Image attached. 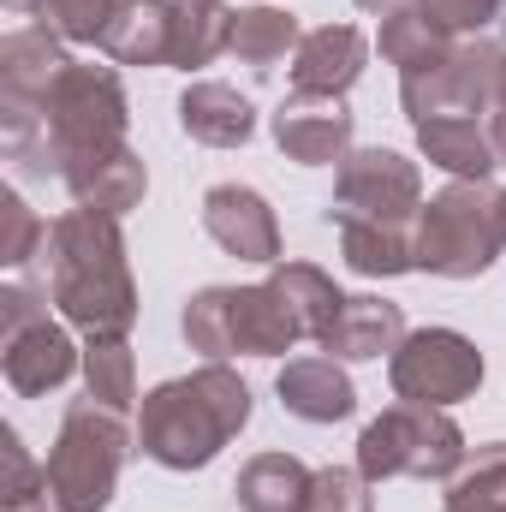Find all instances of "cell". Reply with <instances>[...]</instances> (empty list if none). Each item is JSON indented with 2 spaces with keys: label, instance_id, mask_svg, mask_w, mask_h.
<instances>
[{
  "label": "cell",
  "instance_id": "cell-12",
  "mask_svg": "<svg viewBox=\"0 0 506 512\" xmlns=\"http://www.w3.org/2000/svg\"><path fill=\"white\" fill-rule=\"evenodd\" d=\"M78 370H84V346H72L66 322H54L48 310L0 328V376L18 399H42V393L66 387Z\"/></svg>",
  "mask_w": 506,
  "mask_h": 512
},
{
  "label": "cell",
  "instance_id": "cell-21",
  "mask_svg": "<svg viewBox=\"0 0 506 512\" xmlns=\"http://www.w3.org/2000/svg\"><path fill=\"white\" fill-rule=\"evenodd\" d=\"M340 256L364 280H399L417 268V221H334Z\"/></svg>",
  "mask_w": 506,
  "mask_h": 512
},
{
  "label": "cell",
  "instance_id": "cell-32",
  "mask_svg": "<svg viewBox=\"0 0 506 512\" xmlns=\"http://www.w3.org/2000/svg\"><path fill=\"white\" fill-rule=\"evenodd\" d=\"M376 483L358 465H322L310 483V507L304 512H376Z\"/></svg>",
  "mask_w": 506,
  "mask_h": 512
},
{
  "label": "cell",
  "instance_id": "cell-20",
  "mask_svg": "<svg viewBox=\"0 0 506 512\" xmlns=\"http://www.w3.org/2000/svg\"><path fill=\"white\" fill-rule=\"evenodd\" d=\"M417 131V155L429 167H441L447 179H489L501 167L495 155V137H489V120L483 114H459V120H423Z\"/></svg>",
  "mask_w": 506,
  "mask_h": 512
},
{
  "label": "cell",
  "instance_id": "cell-33",
  "mask_svg": "<svg viewBox=\"0 0 506 512\" xmlns=\"http://www.w3.org/2000/svg\"><path fill=\"white\" fill-rule=\"evenodd\" d=\"M0 465H6L0 507H18V501H36V495H48V465H36V459H30V447H24V435H18L12 423L0 429Z\"/></svg>",
  "mask_w": 506,
  "mask_h": 512
},
{
  "label": "cell",
  "instance_id": "cell-34",
  "mask_svg": "<svg viewBox=\"0 0 506 512\" xmlns=\"http://www.w3.org/2000/svg\"><path fill=\"white\" fill-rule=\"evenodd\" d=\"M423 18H435L447 36H489L501 24L506 0H417Z\"/></svg>",
  "mask_w": 506,
  "mask_h": 512
},
{
  "label": "cell",
  "instance_id": "cell-28",
  "mask_svg": "<svg viewBox=\"0 0 506 512\" xmlns=\"http://www.w3.org/2000/svg\"><path fill=\"white\" fill-rule=\"evenodd\" d=\"M459 36H447L435 18H423V6H405V12H393V18H381V60L387 66H399V72H417V66H435L447 48H453Z\"/></svg>",
  "mask_w": 506,
  "mask_h": 512
},
{
  "label": "cell",
  "instance_id": "cell-8",
  "mask_svg": "<svg viewBox=\"0 0 506 512\" xmlns=\"http://www.w3.org/2000/svg\"><path fill=\"white\" fill-rule=\"evenodd\" d=\"M501 42L495 36H459L435 66L399 72V108L411 126L423 120H459V114H489L495 108V72H501Z\"/></svg>",
  "mask_w": 506,
  "mask_h": 512
},
{
  "label": "cell",
  "instance_id": "cell-16",
  "mask_svg": "<svg viewBox=\"0 0 506 512\" xmlns=\"http://www.w3.org/2000/svg\"><path fill=\"white\" fill-rule=\"evenodd\" d=\"M60 179H66L78 209H102L114 221H126L131 209H143V191H149V167H143V155L131 143L102 149V155H78Z\"/></svg>",
  "mask_w": 506,
  "mask_h": 512
},
{
  "label": "cell",
  "instance_id": "cell-9",
  "mask_svg": "<svg viewBox=\"0 0 506 512\" xmlns=\"http://www.w3.org/2000/svg\"><path fill=\"white\" fill-rule=\"evenodd\" d=\"M72 66L66 42L42 24L6 30L0 36V137H6V161H18L36 131H42V102L54 90V78Z\"/></svg>",
  "mask_w": 506,
  "mask_h": 512
},
{
  "label": "cell",
  "instance_id": "cell-23",
  "mask_svg": "<svg viewBox=\"0 0 506 512\" xmlns=\"http://www.w3.org/2000/svg\"><path fill=\"white\" fill-rule=\"evenodd\" d=\"M268 286L280 292V304H286V316L298 322V334L304 340H328V328H334V316H340V304H346V292L316 268V262H274L268 268Z\"/></svg>",
  "mask_w": 506,
  "mask_h": 512
},
{
  "label": "cell",
  "instance_id": "cell-37",
  "mask_svg": "<svg viewBox=\"0 0 506 512\" xmlns=\"http://www.w3.org/2000/svg\"><path fill=\"white\" fill-rule=\"evenodd\" d=\"M0 512H66L54 495H36V501H18V507H0Z\"/></svg>",
  "mask_w": 506,
  "mask_h": 512
},
{
  "label": "cell",
  "instance_id": "cell-35",
  "mask_svg": "<svg viewBox=\"0 0 506 512\" xmlns=\"http://www.w3.org/2000/svg\"><path fill=\"white\" fill-rule=\"evenodd\" d=\"M489 137H495V155L506 167V108H489Z\"/></svg>",
  "mask_w": 506,
  "mask_h": 512
},
{
  "label": "cell",
  "instance_id": "cell-27",
  "mask_svg": "<svg viewBox=\"0 0 506 512\" xmlns=\"http://www.w3.org/2000/svg\"><path fill=\"white\" fill-rule=\"evenodd\" d=\"M447 512H506V441H483L447 477Z\"/></svg>",
  "mask_w": 506,
  "mask_h": 512
},
{
  "label": "cell",
  "instance_id": "cell-6",
  "mask_svg": "<svg viewBox=\"0 0 506 512\" xmlns=\"http://www.w3.org/2000/svg\"><path fill=\"white\" fill-rule=\"evenodd\" d=\"M501 191L489 179H453L417 209V268L441 280H477L501 262Z\"/></svg>",
  "mask_w": 506,
  "mask_h": 512
},
{
  "label": "cell",
  "instance_id": "cell-29",
  "mask_svg": "<svg viewBox=\"0 0 506 512\" xmlns=\"http://www.w3.org/2000/svg\"><path fill=\"white\" fill-rule=\"evenodd\" d=\"M84 387L114 405V411H137V358L126 340H84Z\"/></svg>",
  "mask_w": 506,
  "mask_h": 512
},
{
  "label": "cell",
  "instance_id": "cell-2",
  "mask_svg": "<svg viewBox=\"0 0 506 512\" xmlns=\"http://www.w3.org/2000/svg\"><path fill=\"white\" fill-rule=\"evenodd\" d=\"M251 423V382L233 364H197L191 376L137 399V453L161 471H203Z\"/></svg>",
  "mask_w": 506,
  "mask_h": 512
},
{
  "label": "cell",
  "instance_id": "cell-14",
  "mask_svg": "<svg viewBox=\"0 0 506 512\" xmlns=\"http://www.w3.org/2000/svg\"><path fill=\"white\" fill-rule=\"evenodd\" d=\"M203 233L239 262H280V221L268 209V197L251 185H209L203 191Z\"/></svg>",
  "mask_w": 506,
  "mask_h": 512
},
{
  "label": "cell",
  "instance_id": "cell-25",
  "mask_svg": "<svg viewBox=\"0 0 506 512\" xmlns=\"http://www.w3.org/2000/svg\"><path fill=\"white\" fill-rule=\"evenodd\" d=\"M167 48H173V0H126L102 36V54L114 66H167Z\"/></svg>",
  "mask_w": 506,
  "mask_h": 512
},
{
  "label": "cell",
  "instance_id": "cell-5",
  "mask_svg": "<svg viewBox=\"0 0 506 512\" xmlns=\"http://www.w3.org/2000/svg\"><path fill=\"white\" fill-rule=\"evenodd\" d=\"M179 334L191 352H203V364H227V358H286L304 334L286 316L280 292L262 286H203L185 298Z\"/></svg>",
  "mask_w": 506,
  "mask_h": 512
},
{
  "label": "cell",
  "instance_id": "cell-40",
  "mask_svg": "<svg viewBox=\"0 0 506 512\" xmlns=\"http://www.w3.org/2000/svg\"><path fill=\"white\" fill-rule=\"evenodd\" d=\"M441 512H447V507H441Z\"/></svg>",
  "mask_w": 506,
  "mask_h": 512
},
{
  "label": "cell",
  "instance_id": "cell-22",
  "mask_svg": "<svg viewBox=\"0 0 506 512\" xmlns=\"http://www.w3.org/2000/svg\"><path fill=\"white\" fill-rule=\"evenodd\" d=\"M310 483L316 471L292 453H256L239 465V483H233V501L239 512H304L310 507Z\"/></svg>",
  "mask_w": 506,
  "mask_h": 512
},
{
  "label": "cell",
  "instance_id": "cell-7",
  "mask_svg": "<svg viewBox=\"0 0 506 512\" xmlns=\"http://www.w3.org/2000/svg\"><path fill=\"white\" fill-rule=\"evenodd\" d=\"M465 429L441 411V405H387L381 417L364 423L358 435V471L370 483H393V477H411V483H447L459 465H465Z\"/></svg>",
  "mask_w": 506,
  "mask_h": 512
},
{
  "label": "cell",
  "instance_id": "cell-19",
  "mask_svg": "<svg viewBox=\"0 0 506 512\" xmlns=\"http://www.w3.org/2000/svg\"><path fill=\"white\" fill-rule=\"evenodd\" d=\"M179 131L203 149H245L256 137V108L221 78H197L179 96Z\"/></svg>",
  "mask_w": 506,
  "mask_h": 512
},
{
  "label": "cell",
  "instance_id": "cell-30",
  "mask_svg": "<svg viewBox=\"0 0 506 512\" xmlns=\"http://www.w3.org/2000/svg\"><path fill=\"white\" fill-rule=\"evenodd\" d=\"M120 6H126V0H30V18H36L42 30H54L60 42H90V48H102V36H108V24L120 18Z\"/></svg>",
  "mask_w": 506,
  "mask_h": 512
},
{
  "label": "cell",
  "instance_id": "cell-3",
  "mask_svg": "<svg viewBox=\"0 0 506 512\" xmlns=\"http://www.w3.org/2000/svg\"><path fill=\"white\" fill-rule=\"evenodd\" d=\"M131 131V102L126 84L114 66H90V60H72L48 102H42V131L36 143L18 155V173H36V179H60L78 155H102V149H120Z\"/></svg>",
  "mask_w": 506,
  "mask_h": 512
},
{
  "label": "cell",
  "instance_id": "cell-18",
  "mask_svg": "<svg viewBox=\"0 0 506 512\" xmlns=\"http://www.w3.org/2000/svg\"><path fill=\"white\" fill-rule=\"evenodd\" d=\"M405 334H411V328H405V310H399V304H387L376 292H358V298L340 304V316H334L322 352L340 358V364H376V358H393V352H399Z\"/></svg>",
  "mask_w": 506,
  "mask_h": 512
},
{
  "label": "cell",
  "instance_id": "cell-10",
  "mask_svg": "<svg viewBox=\"0 0 506 512\" xmlns=\"http://www.w3.org/2000/svg\"><path fill=\"white\" fill-rule=\"evenodd\" d=\"M489 376L477 340H465L459 328H417L399 340V352L387 358V382H393V399H411V405H465L477 399V387Z\"/></svg>",
  "mask_w": 506,
  "mask_h": 512
},
{
  "label": "cell",
  "instance_id": "cell-38",
  "mask_svg": "<svg viewBox=\"0 0 506 512\" xmlns=\"http://www.w3.org/2000/svg\"><path fill=\"white\" fill-rule=\"evenodd\" d=\"M495 108H506V54H501V72H495Z\"/></svg>",
  "mask_w": 506,
  "mask_h": 512
},
{
  "label": "cell",
  "instance_id": "cell-36",
  "mask_svg": "<svg viewBox=\"0 0 506 512\" xmlns=\"http://www.w3.org/2000/svg\"><path fill=\"white\" fill-rule=\"evenodd\" d=\"M364 12H376V18H393V12H405V6H417V0H358Z\"/></svg>",
  "mask_w": 506,
  "mask_h": 512
},
{
  "label": "cell",
  "instance_id": "cell-15",
  "mask_svg": "<svg viewBox=\"0 0 506 512\" xmlns=\"http://www.w3.org/2000/svg\"><path fill=\"white\" fill-rule=\"evenodd\" d=\"M364 66H370V36L358 24H316V30H304V42L292 54V96L346 102V90L364 78Z\"/></svg>",
  "mask_w": 506,
  "mask_h": 512
},
{
  "label": "cell",
  "instance_id": "cell-17",
  "mask_svg": "<svg viewBox=\"0 0 506 512\" xmlns=\"http://www.w3.org/2000/svg\"><path fill=\"white\" fill-rule=\"evenodd\" d=\"M280 405L298 417V423H346L358 411V387L346 376L340 358L328 352H310V358H286L280 376H274Z\"/></svg>",
  "mask_w": 506,
  "mask_h": 512
},
{
  "label": "cell",
  "instance_id": "cell-13",
  "mask_svg": "<svg viewBox=\"0 0 506 512\" xmlns=\"http://www.w3.org/2000/svg\"><path fill=\"white\" fill-rule=\"evenodd\" d=\"M352 108L334 102V96H286L274 114H268V131H274V149L298 167H340L352 155Z\"/></svg>",
  "mask_w": 506,
  "mask_h": 512
},
{
  "label": "cell",
  "instance_id": "cell-11",
  "mask_svg": "<svg viewBox=\"0 0 506 512\" xmlns=\"http://www.w3.org/2000/svg\"><path fill=\"white\" fill-rule=\"evenodd\" d=\"M423 209V167L399 149H352L334 173L328 221H417Z\"/></svg>",
  "mask_w": 506,
  "mask_h": 512
},
{
  "label": "cell",
  "instance_id": "cell-24",
  "mask_svg": "<svg viewBox=\"0 0 506 512\" xmlns=\"http://www.w3.org/2000/svg\"><path fill=\"white\" fill-rule=\"evenodd\" d=\"M233 6L227 0H173V48L167 66L173 72H197L221 54H233Z\"/></svg>",
  "mask_w": 506,
  "mask_h": 512
},
{
  "label": "cell",
  "instance_id": "cell-1",
  "mask_svg": "<svg viewBox=\"0 0 506 512\" xmlns=\"http://www.w3.org/2000/svg\"><path fill=\"white\" fill-rule=\"evenodd\" d=\"M48 298L66 328L84 340H126L137 328V280H131L126 233L102 209H66L48 227Z\"/></svg>",
  "mask_w": 506,
  "mask_h": 512
},
{
  "label": "cell",
  "instance_id": "cell-26",
  "mask_svg": "<svg viewBox=\"0 0 506 512\" xmlns=\"http://www.w3.org/2000/svg\"><path fill=\"white\" fill-rule=\"evenodd\" d=\"M298 42H304V30L286 6H239V18H233V60L251 72H274L280 60L298 54Z\"/></svg>",
  "mask_w": 506,
  "mask_h": 512
},
{
  "label": "cell",
  "instance_id": "cell-39",
  "mask_svg": "<svg viewBox=\"0 0 506 512\" xmlns=\"http://www.w3.org/2000/svg\"><path fill=\"white\" fill-rule=\"evenodd\" d=\"M501 239H506V191H501Z\"/></svg>",
  "mask_w": 506,
  "mask_h": 512
},
{
  "label": "cell",
  "instance_id": "cell-31",
  "mask_svg": "<svg viewBox=\"0 0 506 512\" xmlns=\"http://www.w3.org/2000/svg\"><path fill=\"white\" fill-rule=\"evenodd\" d=\"M48 245V221L18 197V191H0V268H24L30 256H42Z\"/></svg>",
  "mask_w": 506,
  "mask_h": 512
},
{
  "label": "cell",
  "instance_id": "cell-4",
  "mask_svg": "<svg viewBox=\"0 0 506 512\" xmlns=\"http://www.w3.org/2000/svg\"><path fill=\"white\" fill-rule=\"evenodd\" d=\"M131 453H137L131 411L102 405L96 393L72 399L60 417V435L48 447V495L66 512H108Z\"/></svg>",
  "mask_w": 506,
  "mask_h": 512
}]
</instances>
